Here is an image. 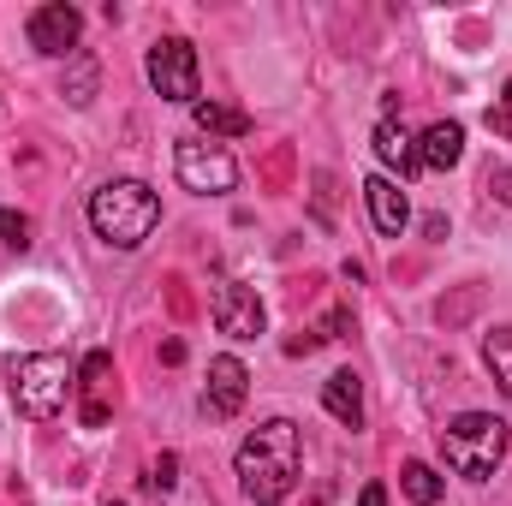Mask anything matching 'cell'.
<instances>
[{
	"label": "cell",
	"mask_w": 512,
	"mask_h": 506,
	"mask_svg": "<svg viewBox=\"0 0 512 506\" xmlns=\"http://www.w3.org/2000/svg\"><path fill=\"white\" fill-rule=\"evenodd\" d=\"M233 471H239V489L256 506H280L298 489V471H304V435H298V423H286V417L256 423L251 435L239 441Z\"/></svg>",
	"instance_id": "6da1fadb"
},
{
	"label": "cell",
	"mask_w": 512,
	"mask_h": 506,
	"mask_svg": "<svg viewBox=\"0 0 512 506\" xmlns=\"http://www.w3.org/2000/svg\"><path fill=\"white\" fill-rule=\"evenodd\" d=\"M161 221V197L143 185V179H108L96 197H90V227L102 245L114 251H137Z\"/></svg>",
	"instance_id": "7a4b0ae2"
},
{
	"label": "cell",
	"mask_w": 512,
	"mask_h": 506,
	"mask_svg": "<svg viewBox=\"0 0 512 506\" xmlns=\"http://www.w3.org/2000/svg\"><path fill=\"white\" fill-rule=\"evenodd\" d=\"M507 423L495 411H459L447 429H441V459L447 471H459L465 483H489L507 459Z\"/></svg>",
	"instance_id": "3957f363"
},
{
	"label": "cell",
	"mask_w": 512,
	"mask_h": 506,
	"mask_svg": "<svg viewBox=\"0 0 512 506\" xmlns=\"http://www.w3.org/2000/svg\"><path fill=\"white\" fill-rule=\"evenodd\" d=\"M72 387H78V370H72L60 352H30V358L12 364V399H18V411H24L30 423H48V417L66 405Z\"/></svg>",
	"instance_id": "277c9868"
},
{
	"label": "cell",
	"mask_w": 512,
	"mask_h": 506,
	"mask_svg": "<svg viewBox=\"0 0 512 506\" xmlns=\"http://www.w3.org/2000/svg\"><path fill=\"white\" fill-rule=\"evenodd\" d=\"M143 72H149V90L161 102H185L197 108L203 102V72H197V48L185 36H161L149 54H143Z\"/></svg>",
	"instance_id": "5b68a950"
},
{
	"label": "cell",
	"mask_w": 512,
	"mask_h": 506,
	"mask_svg": "<svg viewBox=\"0 0 512 506\" xmlns=\"http://www.w3.org/2000/svg\"><path fill=\"white\" fill-rule=\"evenodd\" d=\"M173 173H179V185L197 191V197H227V191L239 185V161H233L221 143H203V137H191V143L173 149Z\"/></svg>",
	"instance_id": "8992f818"
},
{
	"label": "cell",
	"mask_w": 512,
	"mask_h": 506,
	"mask_svg": "<svg viewBox=\"0 0 512 506\" xmlns=\"http://www.w3.org/2000/svg\"><path fill=\"white\" fill-rule=\"evenodd\" d=\"M78 36H84V12L78 6H66V0H48V6H36L30 12V48L36 54H78Z\"/></svg>",
	"instance_id": "52a82bcc"
},
{
	"label": "cell",
	"mask_w": 512,
	"mask_h": 506,
	"mask_svg": "<svg viewBox=\"0 0 512 506\" xmlns=\"http://www.w3.org/2000/svg\"><path fill=\"white\" fill-rule=\"evenodd\" d=\"M215 328L227 340H256L268 328V310H262V298H256L251 286L227 280V286H215Z\"/></svg>",
	"instance_id": "ba28073f"
},
{
	"label": "cell",
	"mask_w": 512,
	"mask_h": 506,
	"mask_svg": "<svg viewBox=\"0 0 512 506\" xmlns=\"http://www.w3.org/2000/svg\"><path fill=\"white\" fill-rule=\"evenodd\" d=\"M245 393H251V370L239 364V358H215L209 364V387H203V411L209 417H239L245 411Z\"/></svg>",
	"instance_id": "9c48e42d"
},
{
	"label": "cell",
	"mask_w": 512,
	"mask_h": 506,
	"mask_svg": "<svg viewBox=\"0 0 512 506\" xmlns=\"http://www.w3.org/2000/svg\"><path fill=\"white\" fill-rule=\"evenodd\" d=\"M364 203H370V221H376V233L387 239H399L405 233V221H411V203H405V191L393 185V179H364Z\"/></svg>",
	"instance_id": "30bf717a"
},
{
	"label": "cell",
	"mask_w": 512,
	"mask_h": 506,
	"mask_svg": "<svg viewBox=\"0 0 512 506\" xmlns=\"http://www.w3.org/2000/svg\"><path fill=\"white\" fill-rule=\"evenodd\" d=\"M322 405H328V417H334V423L364 429V381L352 376V370H334V376L322 381Z\"/></svg>",
	"instance_id": "8fae6325"
},
{
	"label": "cell",
	"mask_w": 512,
	"mask_h": 506,
	"mask_svg": "<svg viewBox=\"0 0 512 506\" xmlns=\"http://www.w3.org/2000/svg\"><path fill=\"white\" fill-rule=\"evenodd\" d=\"M459 155H465V126H453V120H435V126L417 137V161L423 167H459Z\"/></svg>",
	"instance_id": "7c38bea8"
},
{
	"label": "cell",
	"mask_w": 512,
	"mask_h": 506,
	"mask_svg": "<svg viewBox=\"0 0 512 506\" xmlns=\"http://www.w3.org/2000/svg\"><path fill=\"white\" fill-rule=\"evenodd\" d=\"M108 376H114V352H90V358L78 364V387H84V423H90V429H102V423H108V405L96 399V393L108 387Z\"/></svg>",
	"instance_id": "4fadbf2b"
},
{
	"label": "cell",
	"mask_w": 512,
	"mask_h": 506,
	"mask_svg": "<svg viewBox=\"0 0 512 506\" xmlns=\"http://www.w3.org/2000/svg\"><path fill=\"white\" fill-rule=\"evenodd\" d=\"M376 155H382V161L393 167V173H399V179L423 173V161H417V137L399 126V120H382V126H376Z\"/></svg>",
	"instance_id": "5bb4252c"
},
{
	"label": "cell",
	"mask_w": 512,
	"mask_h": 506,
	"mask_svg": "<svg viewBox=\"0 0 512 506\" xmlns=\"http://www.w3.org/2000/svg\"><path fill=\"white\" fill-rule=\"evenodd\" d=\"M191 114H197V131L203 137H245L251 131V114L233 108V102H197Z\"/></svg>",
	"instance_id": "9a60e30c"
},
{
	"label": "cell",
	"mask_w": 512,
	"mask_h": 506,
	"mask_svg": "<svg viewBox=\"0 0 512 506\" xmlns=\"http://www.w3.org/2000/svg\"><path fill=\"white\" fill-rule=\"evenodd\" d=\"M399 489H405V495H411L417 506H435V501H441V489H447V477H441L435 465H423V459H411V465L399 471Z\"/></svg>",
	"instance_id": "2e32d148"
},
{
	"label": "cell",
	"mask_w": 512,
	"mask_h": 506,
	"mask_svg": "<svg viewBox=\"0 0 512 506\" xmlns=\"http://www.w3.org/2000/svg\"><path fill=\"white\" fill-rule=\"evenodd\" d=\"M483 364H489V376L501 381V393L512 399V328L483 334Z\"/></svg>",
	"instance_id": "e0dca14e"
},
{
	"label": "cell",
	"mask_w": 512,
	"mask_h": 506,
	"mask_svg": "<svg viewBox=\"0 0 512 506\" xmlns=\"http://www.w3.org/2000/svg\"><path fill=\"white\" fill-rule=\"evenodd\" d=\"M66 102H72V108H90V102H96V60H90V54H72V78H66Z\"/></svg>",
	"instance_id": "ac0fdd59"
},
{
	"label": "cell",
	"mask_w": 512,
	"mask_h": 506,
	"mask_svg": "<svg viewBox=\"0 0 512 506\" xmlns=\"http://www.w3.org/2000/svg\"><path fill=\"white\" fill-rule=\"evenodd\" d=\"M0 245H6V251H24V245H30V221L12 215V209H0Z\"/></svg>",
	"instance_id": "d6986e66"
},
{
	"label": "cell",
	"mask_w": 512,
	"mask_h": 506,
	"mask_svg": "<svg viewBox=\"0 0 512 506\" xmlns=\"http://www.w3.org/2000/svg\"><path fill=\"white\" fill-rule=\"evenodd\" d=\"M173 483H179V459H173V453H161V459L149 465V489H173Z\"/></svg>",
	"instance_id": "ffe728a7"
},
{
	"label": "cell",
	"mask_w": 512,
	"mask_h": 506,
	"mask_svg": "<svg viewBox=\"0 0 512 506\" xmlns=\"http://www.w3.org/2000/svg\"><path fill=\"white\" fill-rule=\"evenodd\" d=\"M358 506H387V489L382 483H364V489H358Z\"/></svg>",
	"instance_id": "44dd1931"
},
{
	"label": "cell",
	"mask_w": 512,
	"mask_h": 506,
	"mask_svg": "<svg viewBox=\"0 0 512 506\" xmlns=\"http://www.w3.org/2000/svg\"><path fill=\"white\" fill-rule=\"evenodd\" d=\"M489 114H501V120H512V78H507V90H501V102H495Z\"/></svg>",
	"instance_id": "7402d4cb"
},
{
	"label": "cell",
	"mask_w": 512,
	"mask_h": 506,
	"mask_svg": "<svg viewBox=\"0 0 512 506\" xmlns=\"http://www.w3.org/2000/svg\"><path fill=\"white\" fill-rule=\"evenodd\" d=\"M489 126L501 131V137H512V120H501V114H489Z\"/></svg>",
	"instance_id": "603a6c76"
},
{
	"label": "cell",
	"mask_w": 512,
	"mask_h": 506,
	"mask_svg": "<svg viewBox=\"0 0 512 506\" xmlns=\"http://www.w3.org/2000/svg\"><path fill=\"white\" fill-rule=\"evenodd\" d=\"M108 506H120V501H108Z\"/></svg>",
	"instance_id": "cb8c5ba5"
}]
</instances>
